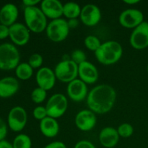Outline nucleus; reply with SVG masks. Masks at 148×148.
Segmentation results:
<instances>
[{"label":"nucleus","mask_w":148,"mask_h":148,"mask_svg":"<svg viewBox=\"0 0 148 148\" xmlns=\"http://www.w3.org/2000/svg\"><path fill=\"white\" fill-rule=\"evenodd\" d=\"M116 92L112 86L106 84L96 85L88 92L86 98L88 109L95 114L109 112L115 105Z\"/></svg>","instance_id":"1"},{"label":"nucleus","mask_w":148,"mask_h":148,"mask_svg":"<svg viewBox=\"0 0 148 148\" xmlns=\"http://www.w3.org/2000/svg\"><path fill=\"white\" fill-rule=\"evenodd\" d=\"M123 48L121 43L116 40H107L101 45L95 52L97 61L101 64L113 65L121 59Z\"/></svg>","instance_id":"2"},{"label":"nucleus","mask_w":148,"mask_h":148,"mask_svg":"<svg viewBox=\"0 0 148 148\" xmlns=\"http://www.w3.org/2000/svg\"><path fill=\"white\" fill-rule=\"evenodd\" d=\"M24 20L25 25L30 32L40 33L46 31L48 25L47 17L38 6L25 7Z\"/></svg>","instance_id":"3"},{"label":"nucleus","mask_w":148,"mask_h":148,"mask_svg":"<svg viewBox=\"0 0 148 148\" xmlns=\"http://www.w3.org/2000/svg\"><path fill=\"white\" fill-rule=\"evenodd\" d=\"M20 54L17 48L12 43L0 44V69L10 71L15 69L20 63Z\"/></svg>","instance_id":"4"},{"label":"nucleus","mask_w":148,"mask_h":148,"mask_svg":"<svg viewBox=\"0 0 148 148\" xmlns=\"http://www.w3.org/2000/svg\"><path fill=\"white\" fill-rule=\"evenodd\" d=\"M69 30L67 20L62 17L51 20L48 23L46 33L51 41L53 43H61L68 37Z\"/></svg>","instance_id":"5"},{"label":"nucleus","mask_w":148,"mask_h":148,"mask_svg":"<svg viewBox=\"0 0 148 148\" xmlns=\"http://www.w3.org/2000/svg\"><path fill=\"white\" fill-rule=\"evenodd\" d=\"M54 73L56 79L64 83H69L77 79L78 65L70 59H64L55 66Z\"/></svg>","instance_id":"6"},{"label":"nucleus","mask_w":148,"mask_h":148,"mask_svg":"<svg viewBox=\"0 0 148 148\" xmlns=\"http://www.w3.org/2000/svg\"><path fill=\"white\" fill-rule=\"evenodd\" d=\"M48 116L59 119L66 113L68 108L67 98L62 93H56L49 98L46 104Z\"/></svg>","instance_id":"7"},{"label":"nucleus","mask_w":148,"mask_h":148,"mask_svg":"<svg viewBox=\"0 0 148 148\" xmlns=\"http://www.w3.org/2000/svg\"><path fill=\"white\" fill-rule=\"evenodd\" d=\"M27 122V114L21 106H14L10 109L7 116V125L12 131L20 132L23 131Z\"/></svg>","instance_id":"8"},{"label":"nucleus","mask_w":148,"mask_h":148,"mask_svg":"<svg viewBox=\"0 0 148 148\" xmlns=\"http://www.w3.org/2000/svg\"><path fill=\"white\" fill-rule=\"evenodd\" d=\"M130 46L136 50H143L148 47V22L133 29L130 37Z\"/></svg>","instance_id":"9"},{"label":"nucleus","mask_w":148,"mask_h":148,"mask_svg":"<svg viewBox=\"0 0 148 148\" xmlns=\"http://www.w3.org/2000/svg\"><path fill=\"white\" fill-rule=\"evenodd\" d=\"M144 21L143 12L137 9H127L121 12L119 17V24L127 29H134Z\"/></svg>","instance_id":"10"},{"label":"nucleus","mask_w":148,"mask_h":148,"mask_svg":"<svg viewBox=\"0 0 148 148\" xmlns=\"http://www.w3.org/2000/svg\"><path fill=\"white\" fill-rule=\"evenodd\" d=\"M9 38L14 46H23L30 40V31L25 24L16 23L10 27Z\"/></svg>","instance_id":"11"},{"label":"nucleus","mask_w":148,"mask_h":148,"mask_svg":"<svg viewBox=\"0 0 148 148\" xmlns=\"http://www.w3.org/2000/svg\"><path fill=\"white\" fill-rule=\"evenodd\" d=\"M101 17V11L98 6L93 4H88L82 7L79 18L83 25L88 27H93L99 23Z\"/></svg>","instance_id":"12"},{"label":"nucleus","mask_w":148,"mask_h":148,"mask_svg":"<svg viewBox=\"0 0 148 148\" xmlns=\"http://www.w3.org/2000/svg\"><path fill=\"white\" fill-rule=\"evenodd\" d=\"M75 123L80 131L89 132L95 128L97 124V116L90 109L81 110L75 116Z\"/></svg>","instance_id":"13"},{"label":"nucleus","mask_w":148,"mask_h":148,"mask_svg":"<svg viewBox=\"0 0 148 148\" xmlns=\"http://www.w3.org/2000/svg\"><path fill=\"white\" fill-rule=\"evenodd\" d=\"M88 85L79 78L67 84L66 93L68 97L75 102H81L87 98L88 95Z\"/></svg>","instance_id":"14"},{"label":"nucleus","mask_w":148,"mask_h":148,"mask_svg":"<svg viewBox=\"0 0 148 148\" xmlns=\"http://www.w3.org/2000/svg\"><path fill=\"white\" fill-rule=\"evenodd\" d=\"M36 81L38 87L49 91L54 87L56 77L54 71L48 66H43L38 69L36 75Z\"/></svg>","instance_id":"15"},{"label":"nucleus","mask_w":148,"mask_h":148,"mask_svg":"<svg viewBox=\"0 0 148 148\" xmlns=\"http://www.w3.org/2000/svg\"><path fill=\"white\" fill-rule=\"evenodd\" d=\"M78 77L87 85H92L98 81L99 74L96 66L86 61L78 65Z\"/></svg>","instance_id":"16"},{"label":"nucleus","mask_w":148,"mask_h":148,"mask_svg":"<svg viewBox=\"0 0 148 148\" xmlns=\"http://www.w3.org/2000/svg\"><path fill=\"white\" fill-rule=\"evenodd\" d=\"M40 4V10L47 18L53 20L63 16L64 4L59 0H43Z\"/></svg>","instance_id":"17"},{"label":"nucleus","mask_w":148,"mask_h":148,"mask_svg":"<svg viewBox=\"0 0 148 148\" xmlns=\"http://www.w3.org/2000/svg\"><path fill=\"white\" fill-rule=\"evenodd\" d=\"M18 8L12 3H7L0 9V24L10 27L17 23L18 18Z\"/></svg>","instance_id":"18"},{"label":"nucleus","mask_w":148,"mask_h":148,"mask_svg":"<svg viewBox=\"0 0 148 148\" xmlns=\"http://www.w3.org/2000/svg\"><path fill=\"white\" fill-rule=\"evenodd\" d=\"M99 142L103 147L113 148L119 141V135L116 129L112 127H106L99 133Z\"/></svg>","instance_id":"19"},{"label":"nucleus","mask_w":148,"mask_h":148,"mask_svg":"<svg viewBox=\"0 0 148 148\" xmlns=\"http://www.w3.org/2000/svg\"><path fill=\"white\" fill-rule=\"evenodd\" d=\"M20 84L14 77H5L0 79V98H9L19 90Z\"/></svg>","instance_id":"20"},{"label":"nucleus","mask_w":148,"mask_h":148,"mask_svg":"<svg viewBox=\"0 0 148 148\" xmlns=\"http://www.w3.org/2000/svg\"><path fill=\"white\" fill-rule=\"evenodd\" d=\"M40 132L48 138L56 137L59 132V124L56 119L47 116L40 121L39 124Z\"/></svg>","instance_id":"21"},{"label":"nucleus","mask_w":148,"mask_h":148,"mask_svg":"<svg viewBox=\"0 0 148 148\" xmlns=\"http://www.w3.org/2000/svg\"><path fill=\"white\" fill-rule=\"evenodd\" d=\"M82 7L77 3L74 1L66 2L63 6V16L67 20L77 19L79 17Z\"/></svg>","instance_id":"22"},{"label":"nucleus","mask_w":148,"mask_h":148,"mask_svg":"<svg viewBox=\"0 0 148 148\" xmlns=\"http://www.w3.org/2000/svg\"><path fill=\"white\" fill-rule=\"evenodd\" d=\"M34 69L29 65L27 62H22L14 69L15 75L17 79L20 80H27L33 75Z\"/></svg>","instance_id":"23"},{"label":"nucleus","mask_w":148,"mask_h":148,"mask_svg":"<svg viewBox=\"0 0 148 148\" xmlns=\"http://www.w3.org/2000/svg\"><path fill=\"white\" fill-rule=\"evenodd\" d=\"M12 145L13 148H31V139L25 134H19L14 137Z\"/></svg>","instance_id":"24"},{"label":"nucleus","mask_w":148,"mask_h":148,"mask_svg":"<svg viewBox=\"0 0 148 148\" xmlns=\"http://www.w3.org/2000/svg\"><path fill=\"white\" fill-rule=\"evenodd\" d=\"M84 44L88 50L95 53L99 49L102 43L97 36H93V35H89L85 37V40H84Z\"/></svg>","instance_id":"25"},{"label":"nucleus","mask_w":148,"mask_h":148,"mask_svg":"<svg viewBox=\"0 0 148 148\" xmlns=\"http://www.w3.org/2000/svg\"><path fill=\"white\" fill-rule=\"evenodd\" d=\"M30 97H31L32 101L35 103H42L46 101V97H47V91L38 87L32 91Z\"/></svg>","instance_id":"26"},{"label":"nucleus","mask_w":148,"mask_h":148,"mask_svg":"<svg viewBox=\"0 0 148 148\" xmlns=\"http://www.w3.org/2000/svg\"><path fill=\"white\" fill-rule=\"evenodd\" d=\"M116 130L119 137L122 138H129L134 133V127L129 123H123L120 124Z\"/></svg>","instance_id":"27"},{"label":"nucleus","mask_w":148,"mask_h":148,"mask_svg":"<svg viewBox=\"0 0 148 148\" xmlns=\"http://www.w3.org/2000/svg\"><path fill=\"white\" fill-rule=\"evenodd\" d=\"M27 63L33 69H39L42 67V65L43 63V58L40 53H34L30 55Z\"/></svg>","instance_id":"28"},{"label":"nucleus","mask_w":148,"mask_h":148,"mask_svg":"<svg viewBox=\"0 0 148 148\" xmlns=\"http://www.w3.org/2000/svg\"><path fill=\"white\" fill-rule=\"evenodd\" d=\"M70 59L73 61L75 63H76L77 65H79L80 64L87 61V56L85 52L80 49H76L73 51L71 54Z\"/></svg>","instance_id":"29"},{"label":"nucleus","mask_w":148,"mask_h":148,"mask_svg":"<svg viewBox=\"0 0 148 148\" xmlns=\"http://www.w3.org/2000/svg\"><path fill=\"white\" fill-rule=\"evenodd\" d=\"M33 116L36 120H38L40 121L44 119L48 116L46 107L42 106H38L36 107L33 111Z\"/></svg>","instance_id":"30"},{"label":"nucleus","mask_w":148,"mask_h":148,"mask_svg":"<svg viewBox=\"0 0 148 148\" xmlns=\"http://www.w3.org/2000/svg\"><path fill=\"white\" fill-rule=\"evenodd\" d=\"M7 131H8V125L2 119L0 118V141L5 140L7 135Z\"/></svg>","instance_id":"31"},{"label":"nucleus","mask_w":148,"mask_h":148,"mask_svg":"<svg viewBox=\"0 0 148 148\" xmlns=\"http://www.w3.org/2000/svg\"><path fill=\"white\" fill-rule=\"evenodd\" d=\"M74 148H96L95 146L94 145L93 143H91L90 141L88 140H82L80 141L77 142L76 145H75Z\"/></svg>","instance_id":"32"},{"label":"nucleus","mask_w":148,"mask_h":148,"mask_svg":"<svg viewBox=\"0 0 148 148\" xmlns=\"http://www.w3.org/2000/svg\"><path fill=\"white\" fill-rule=\"evenodd\" d=\"M10 36V27L0 24V40H4Z\"/></svg>","instance_id":"33"},{"label":"nucleus","mask_w":148,"mask_h":148,"mask_svg":"<svg viewBox=\"0 0 148 148\" xmlns=\"http://www.w3.org/2000/svg\"><path fill=\"white\" fill-rule=\"evenodd\" d=\"M43 148H66V146L63 142L54 141L46 145Z\"/></svg>","instance_id":"34"},{"label":"nucleus","mask_w":148,"mask_h":148,"mask_svg":"<svg viewBox=\"0 0 148 148\" xmlns=\"http://www.w3.org/2000/svg\"><path fill=\"white\" fill-rule=\"evenodd\" d=\"M41 1L40 0H23V4L25 7H36L38 4H40Z\"/></svg>","instance_id":"35"},{"label":"nucleus","mask_w":148,"mask_h":148,"mask_svg":"<svg viewBox=\"0 0 148 148\" xmlns=\"http://www.w3.org/2000/svg\"><path fill=\"white\" fill-rule=\"evenodd\" d=\"M67 24L69 30L76 29L79 25V20L78 19H69V20H67Z\"/></svg>","instance_id":"36"},{"label":"nucleus","mask_w":148,"mask_h":148,"mask_svg":"<svg viewBox=\"0 0 148 148\" xmlns=\"http://www.w3.org/2000/svg\"><path fill=\"white\" fill-rule=\"evenodd\" d=\"M0 148H13L12 143L4 140L0 141Z\"/></svg>","instance_id":"37"},{"label":"nucleus","mask_w":148,"mask_h":148,"mask_svg":"<svg viewBox=\"0 0 148 148\" xmlns=\"http://www.w3.org/2000/svg\"><path fill=\"white\" fill-rule=\"evenodd\" d=\"M124 2L128 5H134L140 2V0H124Z\"/></svg>","instance_id":"38"},{"label":"nucleus","mask_w":148,"mask_h":148,"mask_svg":"<svg viewBox=\"0 0 148 148\" xmlns=\"http://www.w3.org/2000/svg\"><path fill=\"white\" fill-rule=\"evenodd\" d=\"M147 73H148V64H147Z\"/></svg>","instance_id":"39"}]
</instances>
